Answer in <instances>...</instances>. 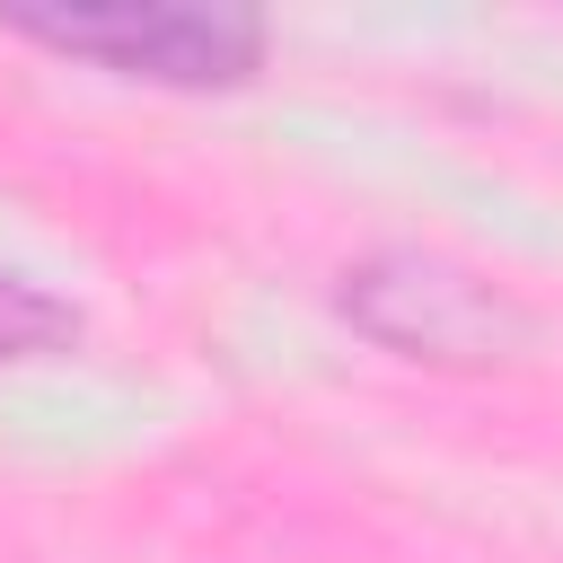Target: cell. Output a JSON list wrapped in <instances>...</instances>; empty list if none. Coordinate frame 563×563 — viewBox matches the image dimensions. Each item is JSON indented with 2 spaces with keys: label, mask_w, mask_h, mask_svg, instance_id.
Wrapping results in <instances>:
<instances>
[{
  "label": "cell",
  "mask_w": 563,
  "mask_h": 563,
  "mask_svg": "<svg viewBox=\"0 0 563 563\" xmlns=\"http://www.w3.org/2000/svg\"><path fill=\"white\" fill-rule=\"evenodd\" d=\"M70 343H79V317H70L53 290L0 273V369H18V361H53V352H70Z\"/></svg>",
  "instance_id": "obj_3"
},
{
  "label": "cell",
  "mask_w": 563,
  "mask_h": 563,
  "mask_svg": "<svg viewBox=\"0 0 563 563\" xmlns=\"http://www.w3.org/2000/svg\"><path fill=\"white\" fill-rule=\"evenodd\" d=\"M18 35L97 62L114 79H150V88H238L264 70V26L246 9H9Z\"/></svg>",
  "instance_id": "obj_1"
},
{
  "label": "cell",
  "mask_w": 563,
  "mask_h": 563,
  "mask_svg": "<svg viewBox=\"0 0 563 563\" xmlns=\"http://www.w3.org/2000/svg\"><path fill=\"white\" fill-rule=\"evenodd\" d=\"M343 317H352L369 343H387L396 361H440V369L501 361V352L528 334L519 308H510L493 282H475V273L449 264V255H413V246H387V255L352 264V273H343Z\"/></svg>",
  "instance_id": "obj_2"
}]
</instances>
